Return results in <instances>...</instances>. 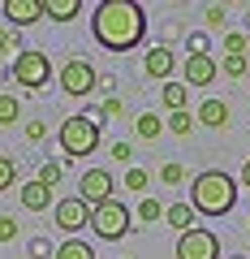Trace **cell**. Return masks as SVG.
Masks as SVG:
<instances>
[{
    "mask_svg": "<svg viewBox=\"0 0 250 259\" xmlns=\"http://www.w3.org/2000/svg\"><path fill=\"white\" fill-rule=\"evenodd\" d=\"M91 30L108 52H130L147 35V18L134 0H99L91 9Z\"/></svg>",
    "mask_w": 250,
    "mask_h": 259,
    "instance_id": "obj_1",
    "label": "cell"
},
{
    "mask_svg": "<svg viewBox=\"0 0 250 259\" xmlns=\"http://www.w3.org/2000/svg\"><path fill=\"white\" fill-rule=\"evenodd\" d=\"M233 203H237V182H233L229 173H220V168L198 173L194 182H190V207H194V212L224 216V212H233Z\"/></svg>",
    "mask_w": 250,
    "mask_h": 259,
    "instance_id": "obj_2",
    "label": "cell"
},
{
    "mask_svg": "<svg viewBox=\"0 0 250 259\" xmlns=\"http://www.w3.org/2000/svg\"><path fill=\"white\" fill-rule=\"evenodd\" d=\"M99 112H78V117H69L65 125H61V134H56V139H61V151H65V156H91L95 147H99Z\"/></svg>",
    "mask_w": 250,
    "mask_h": 259,
    "instance_id": "obj_3",
    "label": "cell"
},
{
    "mask_svg": "<svg viewBox=\"0 0 250 259\" xmlns=\"http://www.w3.org/2000/svg\"><path fill=\"white\" fill-rule=\"evenodd\" d=\"M130 225H134V216H130V207L121 203V199H108V203H99V207L91 212V229L99 233L104 242L125 238V233H130Z\"/></svg>",
    "mask_w": 250,
    "mask_h": 259,
    "instance_id": "obj_4",
    "label": "cell"
},
{
    "mask_svg": "<svg viewBox=\"0 0 250 259\" xmlns=\"http://www.w3.org/2000/svg\"><path fill=\"white\" fill-rule=\"evenodd\" d=\"M61 87H65V95H74V100H82V95L99 91V74L91 69V61H82V56H74V61L61 65Z\"/></svg>",
    "mask_w": 250,
    "mask_h": 259,
    "instance_id": "obj_5",
    "label": "cell"
},
{
    "mask_svg": "<svg viewBox=\"0 0 250 259\" xmlns=\"http://www.w3.org/2000/svg\"><path fill=\"white\" fill-rule=\"evenodd\" d=\"M13 78H18V87H43L47 78H52V61H47L43 52H26L22 48L18 52V61H13Z\"/></svg>",
    "mask_w": 250,
    "mask_h": 259,
    "instance_id": "obj_6",
    "label": "cell"
},
{
    "mask_svg": "<svg viewBox=\"0 0 250 259\" xmlns=\"http://www.w3.org/2000/svg\"><path fill=\"white\" fill-rule=\"evenodd\" d=\"M112 190H117V182H112V173L108 168H86L82 173V182H78V199H82L86 207H99V203H108L112 199Z\"/></svg>",
    "mask_w": 250,
    "mask_h": 259,
    "instance_id": "obj_7",
    "label": "cell"
},
{
    "mask_svg": "<svg viewBox=\"0 0 250 259\" xmlns=\"http://www.w3.org/2000/svg\"><path fill=\"white\" fill-rule=\"evenodd\" d=\"M177 259H220V242H216L212 229H190L177 238Z\"/></svg>",
    "mask_w": 250,
    "mask_h": 259,
    "instance_id": "obj_8",
    "label": "cell"
},
{
    "mask_svg": "<svg viewBox=\"0 0 250 259\" xmlns=\"http://www.w3.org/2000/svg\"><path fill=\"white\" fill-rule=\"evenodd\" d=\"M91 225V207L78 199V194H69V199H61L56 203V229H65V233H78Z\"/></svg>",
    "mask_w": 250,
    "mask_h": 259,
    "instance_id": "obj_9",
    "label": "cell"
},
{
    "mask_svg": "<svg viewBox=\"0 0 250 259\" xmlns=\"http://www.w3.org/2000/svg\"><path fill=\"white\" fill-rule=\"evenodd\" d=\"M216 69H220V65H216L207 52L203 56H185V87H212Z\"/></svg>",
    "mask_w": 250,
    "mask_h": 259,
    "instance_id": "obj_10",
    "label": "cell"
},
{
    "mask_svg": "<svg viewBox=\"0 0 250 259\" xmlns=\"http://www.w3.org/2000/svg\"><path fill=\"white\" fill-rule=\"evenodd\" d=\"M5 18L13 26H30L43 18V0H5Z\"/></svg>",
    "mask_w": 250,
    "mask_h": 259,
    "instance_id": "obj_11",
    "label": "cell"
},
{
    "mask_svg": "<svg viewBox=\"0 0 250 259\" xmlns=\"http://www.w3.org/2000/svg\"><path fill=\"white\" fill-rule=\"evenodd\" d=\"M173 52L168 48H151L147 61H142V69H147V78H156V82H168V74H173Z\"/></svg>",
    "mask_w": 250,
    "mask_h": 259,
    "instance_id": "obj_12",
    "label": "cell"
},
{
    "mask_svg": "<svg viewBox=\"0 0 250 259\" xmlns=\"http://www.w3.org/2000/svg\"><path fill=\"white\" fill-rule=\"evenodd\" d=\"M194 117H198V125H207V130H224L229 125V104L224 100H203Z\"/></svg>",
    "mask_w": 250,
    "mask_h": 259,
    "instance_id": "obj_13",
    "label": "cell"
},
{
    "mask_svg": "<svg viewBox=\"0 0 250 259\" xmlns=\"http://www.w3.org/2000/svg\"><path fill=\"white\" fill-rule=\"evenodd\" d=\"M22 207H26V212H47V207H52V190H47L43 182H26L22 186Z\"/></svg>",
    "mask_w": 250,
    "mask_h": 259,
    "instance_id": "obj_14",
    "label": "cell"
},
{
    "mask_svg": "<svg viewBox=\"0 0 250 259\" xmlns=\"http://www.w3.org/2000/svg\"><path fill=\"white\" fill-rule=\"evenodd\" d=\"M164 221L173 225L177 233H190V229H194V207H190V203H168L164 207Z\"/></svg>",
    "mask_w": 250,
    "mask_h": 259,
    "instance_id": "obj_15",
    "label": "cell"
},
{
    "mask_svg": "<svg viewBox=\"0 0 250 259\" xmlns=\"http://www.w3.org/2000/svg\"><path fill=\"white\" fill-rule=\"evenodd\" d=\"M82 13V0H43V18H56V22H74Z\"/></svg>",
    "mask_w": 250,
    "mask_h": 259,
    "instance_id": "obj_16",
    "label": "cell"
},
{
    "mask_svg": "<svg viewBox=\"0 0 250 259\" xmlns=\"http://www.w3.org/2000/svg\"><path fill=\"white\" fill-rule=\"evenodd\" d=\"M185 104H190V87L185 82H164V108L168 112H185Z\"/></svg>",
    "mask_w": 250,
    "mask_h": 259,
    "instance_id": "obj_17",
    "label": "cell"
},
{
    "mask_svg": "<svg viewBox=\"0 0 250 259\" xmlns=\"http://www.w3.org/2000/svg\"><path fill=\"white\" fill-rule=\"evenodd\" d=\"M52 259H99V255H95L86 242L69 238V242H61V246H56V255H52Z\"/></svg>",
    "mask_w": 250,
    "mask_h": 259,
    "instance_id": "obj_18",
    "label": "cell"
},
{
    "mask_svg": "<svg viewBox=\"0 0 250 259\" xmlns=\"http://www.w3.org/2000/svg\"><path fill=\"white\" fill-rule=\"evenodd\" d=\"M134 130H138V139H147V143H151V139H160V130H164V121H160L156 112H142V117L134 121Z\"/></svg>",
    "mask_w": 250,
    "mask_h": 259,
    "instance_id": "obj_19",
    "label": "cell"
},
{
    "mask_svg": "<svg viewBox=\"0 0 250 259\" xmlns=\"http://www.w3.org/2000/svg\"><path fill=\"white\" fill-rule=\"evenodd\" d=\"M13 121H22L18 95H0V125H13Z\"/></svg>",
    "mask_w": 250,
    "mask_h": 259,
    "instance_id": "obj_20",
    "label": "cell"
},
{
    "mask_svg": "<svg viewBox=\"0 0 250 259\" xmlns=\"http://www.w3.org/2000/svg\"><path fill=\"white\" fill-rule=\"evenodd\" d=\"M164 125L173 130V134H181V139H185V134H190V130L198 125V117H190V112H168V121H164Z\"/></svg>",
    "mask_w": 250,
    "mask_h": 259,
    "instance_id": "obj_21",
    "label": "cell"
},
{
    "mask_svg": "<svg viewBox=\"0 0 250 259\" xmlns=\"http://www.w3.org/2000/svg\"><path fill=\"white\" fill-rule=\"evenodd\" d=\"M147 186H151V173H147V168H125V190H147Z\"/></svg>",
    "mask_w": 250,
    "mask_h": 259,
    "instance_id": "obj_22",
    "label": "cell"
},
{
    "mask_svg": "<svg viewBox=\"0 0 250 259\" xmlns=\"http://www.w3.org/2000/svg\"><path fill=\"white\" fill-rule=\"evenodd\" d=\"M160 216H164V207H160V199H142V203H138V221H142V225H156Z\"/></svg>",
    "mask_w": 250,
    "mask_h": 259,
    "instance_id": "obj_23",
    "label": "cell"
},
{
    "mask_svg": "<svg viewBox=\"0 0 250 259\" xmlns=\"http://www.w3.org/2000/svg\"><path fill=\"white\" fill-rule=\"evenodd\" d=\"M13 182H18V164L9 156H0V190H9Z\"/></svg>",
    "mask_w": 250,
    "mask_h": 259,
    "instance_id": "obj_24",
    "label": "cell"
},
{
    "mask_svg": "<svg viewBox=\"0 0 250 259\" xmlns=\"http://www.w3.org/2000/svg\"><path fill=\"white\" fill-rule=\"evenodd\" d=\"M220 69H224L229 78H241V74H246V56H224Z\"/></svg>",
    "mask_w": 250,
    "mask_h": 259,
    "instance_id": "obj_25",
    "label": "cell"
},
{
    "mask_svg": "<svg viewBox=\"0 0 250 259\" xmlns=\"http://www.w3.org/2000/svg\"><path fill=\"white\" fill-rule=\"evenodd\" d=\"M39 182H43V186H47V190H52V186H56V182H61V164H56V160H47V164H43V168H39Z\"/></svg>",
    "mask_w": 250,
    "mask_h": 259,
    "instance_id": "obj_26",
    "label": "cell"
},
{
    "mask_svg": "<svg viewBox=\"0 0 250 259\" xmlns=\"http://www.w3.org/2000/svg\"><path fill=\"white\" fill-rule=\"evenodd\" d=\"M224 56H246V35H229L224 39Z\"/></svg>",
    "mask_w": 250,
    "mask_h": 259,
    "instance_id": "obj_27",
    "label": "cell"
},
{
    "mask_svg": "<svg viewBox=\"0 0 250 259\" xmlns=\"http://www.w3.org/2000/svg\"><path fill=\"white\" fill-rule=\"evenodd\" d=\"M160 182H168V186L185 182V168H181V164H164V168H160Z\"/></svg>",
    "mask_w": 250,
    "mask_h": 259,
    "instance_id": "obj_28",
    "label": "cell"
},
{
    "mask_svg": "<svg viewBox=\"0 0 250 259\" xmlns=\"http://www.w3.org/2000/svg\"><path fill=\"white\" fill-rule=\"evenodd\" d=\"M18 238V221L13 216H0V242H13Z\"/></svg>",
    "mask_w": 250,
    "mask_h": 259,
    "instance_id": "obj_29",
    "label": "cell"
},
{
    "mask_svg": "<svg viewBox=\"0 0 250 259\" xmlns=\"http://www.w3.org/2000/svg\"><path fill=\"white\" fill-rule=\"evenodd\" d=\"M112 160H121V164H130V160H134V147H130V143H117V147H112Z\"/></svg>",
    "mask_w": 250,
    "mask_h": 259,
    "instance_id": "obj_30",
    "label": "cell"
},
{
    "mask_svg": "<svg viewBox=\"0 0 250 259\" xmlns=\"http://www.w3.org/2000/svg\"><path fill=\"white\" fill-rule=\"evenodd\" d=\"M43 134H47V130H43V121H26V139H43Z\"/></svg>",
    "mask_w": 250,
    "mask_h": 259,
    "instance_id": "obj_31",
    "label": "cell"
},
{
    "mask_svg": "<svg viewBox=\"0 0 250 259\" xmlns=\"http://www.w3.org/2000/svg\"><path fill=\"white\" fill-rule=\"evenodd\" d=\"M207 22H212V26H224V5H212V9H207Z\"/></svg>",
    "mask_w": 250,
    "mask_h": 259,
    "instance_id": "obj_32",
    "label": "cell"
},
{
    "mask_svg": "<svg viewBox=\"0 0 250 259\" xmlns=\"http://www.w3.org/2000/svg\"><path fill=\"white\" fill-rule=\"evenodd\" d=\"M104 112H108V117H125V104H121V100H108V104H104Z\"/></svg>",
    "mask_w": 250,
    "mask_h": 259,
    "instance_id": "obj_33",
    "label": "cell"
},
{
    "mask_svg": "<svg viewBox=\"0 0 250 259\" xmlns=\"http://www.w3.org/2000/svg\"><path fill=\"white\" fill-rule=\"evenodd\" d=\"M13 44H18V39H13V35H5V30H0V52H5V48H13Z\"/></svg>",
    "mask_w": 250,
    "mask_h": 259,
    "instance_id": "obj_34",
    "label": "cell"
},
{
    "mask_svg": "<svg viewBox=\"0 0 250 259\" xmlns=\"http://www.w3.org/2000/svg\"><path fill=\"white\" fill-rule=\"evenodd\" d=\"M241 186H246V190H250V160H246V164H241Z\"/></svg>",
    "mask_w": 250,
    "mask_h": 259,
    "instance_id": "obj_35",
    "label": "cell"
}]
</instances>
